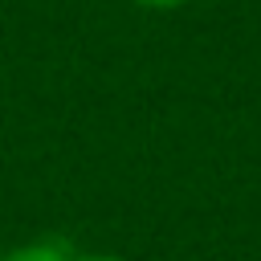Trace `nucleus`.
<instances>
[{
    "mask_svg": "<svg viewBox=\"0 0 261 261\" xmlns=\"http://www.w3.org/2000/svg\"><path fill=\"white\" fill-rule=\"evenodd\" d=\"M73 257H77V249L65 237H33V241H20L0 253V261H73Z\"/></svg>",
    "mask_w": 261,
    "mask_h": 261,
    "instance_id": "nucleus-1",
    "label": "nucleus"
},
{
    "mask_svg": "<svg viewBox=\"0 0 261 261\" xmlns=\"http://www.w3.org/2000/svg\"><path fill=\"white\" fill-rule=\"evenodd\" d=\"M135 8H147V12H175V8H184L188 0H130Z\"/></svg>",
    "mask_w": 261,
    "mask_h": 261,
    "instance_id": "nucleus-2",
    "label": "nucleus"
},
{
    "mask_svg": "<svg viewBox=\"0 0 261 261\" xmlns=\"http://www.w3.org/2000/svg\"><path fill=\"white\" fill-rule=\"evenodd\" d=\"M73 261H126V257H118V253H77Z\"/></svg>",
    "mask_w": 261,
    "mask_h": 261,
    "instance_id": "nucleus-3",
    "label": "nucleus"
}]
</instances>
